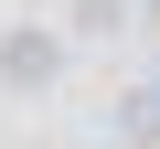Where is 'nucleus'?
<instances>
[{"label": "nucleus", "mask_w": 160, "mask_h": 149, "mask_svg": "<svg viewBox=\"0 0 160 149\" xmlns=\"http://www.w3.org/2000/svg\"><path fill=\"white\" fill-rule=\"evenodd\" d=\"M107 128H118L128 149H160V85H128V96L107 107Z\"/></svg>", "instance_id": "f03ea898"}, {"label": "nucleus", "mask_w": 160, "mask_h": 149, "mask_svg": "<svg viewBox=\"0 0 160 149\" xmlns=\"http://www.w3.org/2000/svg\"><path fill=\"white\" fill-rule=\"evenodd\" d=\"M64 64H75V43L53 22H11V32H0V96H53Z\"/></svg>", "instance_id": "f257e3e1"}, {"label": "nucleus", "mask_w": 160, "mask_h": 149, "mask_svg": "<svg viewBox=\"0 0 160 149\" xmlns=\"http://www.w3.org/2000/svg\"><path fill=\"white\" fill-rule=\"evenodd\" d=\"M118 22H128V0H75V32H86V43H107Z\"/></svg>", "instance_id": "7ed1b4c3"}]
</instances>
